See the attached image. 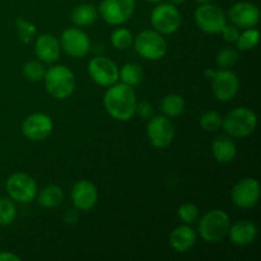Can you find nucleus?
<instances>
[{
  "instance_id": "obj_22",
  "label": "nucleus",
  "mask_w": 261,
  "mask_h": 261,
  "mask_svg": "<svg viewBox=\"0 0 261 261\" xmlns=\"http://www.w3.org/2000/svg\"><path fill=\"white\" fill-rule=\"evenodd\" d=\"M71 22L76 27H88L96 22L98 17V10L93 4H79L71 10Z\"/></svg>"
},
{
  "instance_id": "obj_35",
  "label": "nucleus",
  "mask_w": 261,
  "mask_h": 261,
  "mask_svg": "<svg viewBox=\"0 0 261 261\" xmlns=\"http://www.w3.org/2000/svg\"><path fill=\"white\" fill-rule=\"evenodd\" d=\"M221 33L227 42L234 43L237 41V37H239L240 31L239 27H236L234 24H226L223 27V30L221 31Z\"/></svg>"
},
{
  "instance_id": "obj_33",
  "label": "nucleus",
  "mask_w": 261,
  "mask_h": 261,
  "mask_svg": "<svg viewBox=\"0 0 261 261\" xmlns=\"http://www.w3.org/2000/svg\"><path fill=\"white\" fill-rule=\"evenodd\" d=\"M177 216L184 223L191 224L199 219V209L195 204L184 203L181 204L180 208H178Z\"/></svg>"
},
{
  "instance_id": "obj_9",
  "label": "nucleus",
  "mask_w": 261,
  "mask_h": 261,
  "mask_svg": "<svg viewBox=\"0 0 261 261\" xmlns=\"http://www.w3.org/2000/svg\"><path fill=\"white\" fill-rule=\"evenodd\" d=\"M196 25L208 35H218L227 24V17L223 10L216 4H200L194 14Z\"/></svg>"
},
{
  "instance_id": "obj_37",
  "label": "nucleus",
  "mask_w": 261,
  "mask_h": 261,
  "mask_svg": "<svg viewBox=\"0 0 261 261\" xmlns=\"http://www.w3.org/2000/svg\"><path fill=\"white\" fill-rule=\"evenodd\" d=\"M186 0H170V3L171 4H173V5H180V4H182V3H185Z\"/></svg>"
},
{
  "instance_id": "obj_13",
  "label": "nucleus",
  "mask_w": 261,
  "mask_h": 261,
  "mask_svg": "<svg viewBox=\"0 0 261 261\" xmlns=\"http://www.w3.org/2000/svg\"><path fill=\"white\" fill-rule=\"evenodd\" d=\"M260 184L254 177L241 178L233 186L231 199L234 205L240 209H251L260 199Z\"/></svg>"
},
{
  "instance_id": "obj_32",
  "label": "nucleus",
  "mask_w": 261,
  "mask_h": 261,
  "mask_svg": "<svg viewBox=\"0 0 261 261\" xmlns=\"http://www.w3.org/2000/svg\"><path fill=\"white\" fill-rule=\"evenodd\" d=\"M23 75L25 79L31 82H40L43 81V76H45L46 69L43 66V64L38 63V61H28L27 64H24L22 70Z\"/></svg>"
},
{
  "instance_id": "obj_24",
  "label": "nucleus",
  "mask_w": 261,
  "mask_h": 261,
  "mask_svg": "<svg viewBox=\"0 0 261 261\" xmlns=\"http://www.w3.org/2000/svg\"><path fill=\"white\" fill-rule=\"evenodd\" d=\"M161 111L170 119L178 117L185 111V101L180 94H168L161 101Z\"/></svg>"
},
{
  "instance_id": "obj_12",
  "label": "nucleus",
  "mask_w": 261,
  "mask_h": 261,
  "mask_svg": "<svg viewBox=\"0 0 261 261\" xmlns=\"http://www.w3.org/2000/svg\"><path fill=\"white\" fill-rule=\"evenodd\" d=\"M60 47L70 58H84L91 50V40L81 28L70 27L63 31L60 36Z\"/></svg>"
},
{
  "instance_id": "obj_6",
  "label": "nucleus",
  "mask_w": 261,
  "mask_h": 261,
  "mask_svg": "<svg viewBox=\"0 0 261 261\" xmlns=\"http://www.w3.org/2000/svg\"><path fill=\"white\" fill-rule=\"evenodd\" d=\"M205 76L212 82V92L218 101L228 102L239 93L240 81L236 74L229 69H206Z\"/></svg>"
},
{
  "instance_id": "obj_28",
  "label": "nucleus",
  "mask_w": 261,
  "mask_h": 261,
  "mask_svg": "<svg viewBox=\"0 0 261 261\" xmlns=\"http://www.w3.org/2000/svg\"><path fill=\"white\" fill-rule=\"evenodd\" d=\"M133 41H134V36L127 28H116L111 33V43L117 50H126L133 45Z\"/></svg>"
},
{
  "instance_id": "obj_11",
  "label": "nucleus",
  "mask_w": 261,
  "mask_h": 261,
  "mask_svg": "<svg viewBox=\"0 0 261 261\" xmlns=\"http://www.w3.org/2000/svg\"><path fill=\"white\" fill-rule=\"evenodd\" d=\"M147 137L150 144L158 149H165L170 147L175 139V126L170 117L152 116L147 125Z\"/></svg>"
},
{
  "instance_id": "obj_4",
  "label": "nucleus",
  "mask_w": 261,
  "mask_h": 261,
  "mask_svg": "<svg viewBox=\"0 0 261 261\" xmlns=\"http://www.w3.org/2000/svg\"><path fill=\"white\" fill-rule=\"evenodd\" d=\"M257 117L252 110L247 107H236L222 120V127L231 138H247L255 132Z\"/></svg>"
},
{
  "instance_id": "obj_20",
  "label": "nucleus",
  "mask_w": 261,
  "mask_h": 261,
  "mask_svg": "<svg viewBox=\"0 0 261 261\" xmlns=\"http://www.w3.org/2000/svg\"><path fill=\"white\" fill-rule=\"evenodd\" d=\"M198 234L190 226H178L170 233L168 241L171 247L177 252H188L195 246Z\"/></svg>"
},
{
  "instance_id": "obj_14",
  "label": "nucleus",
  "mask_w": 261,
  "mask_h": 261,
  "mask_svg": "<svg viewBox=\"0 0 261 261\" xmlns=\"http://www.w3.org/2000/svg\"><path fill=\"white\" fill-rule=\"evenodd\" d=\"M88 74L92 81L101 87H110L119 82V68L105 56H96L89 60Z\"/></svg>"
},
{
  "instance_id": "obj_16",
  "label": "nucleus",
  "mask_w": 261,
  "mask_h": 261,
  "mask_svg": "<svg viewBox=\"0 0 261 261\" xmlns=\"http://www.w3.org/2000/svg\"><path fill=\"white\" fill-rule=\"evenodd\" d=\"M228 18L232 24L240 28H254L260 20V10L255 4L249 2H239L231 7Z\"/></svg>"
},
{
  "instance_id": "obj_31",
  "label": "nucleus",
  "mask_w": 261,
  "mask_h": 261,
  "mask_svg": "<svg viewBox=\"0 0 261 261\" xmlns=\"http://www.w3.org/2000/svg\"><path fill=\"white\" fill-rule=\"evenodd\" d=\"M239 60V51L233 47H224L217 54V65L219 69H229Z\"/></svg>"
},
{
  "instance_id": "obj_7",
  "label": "nucleus",
  "mask_w": 261,
  "mask_h": 261,
  "mask_svg": "<svg viewBox=\"0 0 261 261\" xmlns=\"http://www.w3.org/2000/svg\"><path fill=\"white\" fill-rule=\"evenodd\" d=\"M182 18L177 7L171 3H158L150 13V23L161 35H172L180 28Z\"/></svg>"
},
{
  "instance_id": "obj_15",
  "label": "nucleus",
  "mask_w": 261,
  "mask_h": 261,
  "mask_svg": "<svg viewBox=\"0 0 261 261\" xmlns=\"http://www.w3.org/2000/svg\"><path fill=\"white\" fill-rule=\"evenodd\" d=\"M54 122L48 115L36 112L24 119L22 124V133L31 142H41L51 134Z\"/></svg>"
},
{
  "instance_id": "obj_25",
  "label": "nucleus",
  "mask_w": 261,
  "mask_h": 261,
  "mask_svg": "<svg viewBox=\"0 0 261 261\" xmlns=\"http://www.w3.org/2000/svg\"><path fill=\"white\" fill-rule=\"evenodd\" d=\"M119 79H121V83L127 84L130 87L137 86L143 79L142 66L135 63L125 64L119 70Z\"/></svg>"
},
{
  "instance_id": "obj_1",
  "label": "nucleus",
  "mask_w": 261,
  "mask_h": 261,
  "mask_svg": "<svg viewBox=\"0 0 261 261\" xmlns=\"http://www.w3.org/2000/svg\"><path fill=\"white\" fill-rule=\"evenodd\" d=\"M137 94L125 83H115L109 87L103 96V106L107 114L117 121H129L137 110Z\"/></svg>"
},
{
  "instance_id": "obj_2",
  "label": "nucleus",
  "mask_w": 261,
  "mask_h": 261,
  "mask_svg": "<svg viewBox=\"0 0 261 261\" xmlns=\"http://www.w3.org/2000/svg\"><path fill=\"white\" fill-rule=\"evenodd\" d=\"M43 82L47 93L54 98L66 99L75 91V75L65 65L51 66L48 70H46Z\"/></svg>"
},
{
  "instance_id": "obj_19",
  "label": "nucleus",
  "mask_w": 261,
  "mask_h": 261,
  "mask_svg": "<svg viewBox=\"0 0 261 261\" xmlns=\"http://www.w3.org/2000/svg\"><path fill=\"white\" fill-rule=\"evenodd\" d=\"M60 42L50 33H45L37 37L35 43V53L41 61L46 64H54L60 58Z\"/></svg>"
},
{
  "instance_id": "obj_5",
  "label": "nucleus",
  "mask_w": 261,
  "mask_h": 261,
  "mask_svg": "<svg viewBox=\"0 0 261 261\" xmlns=\"http://www.w3.org/2000/svg\"><path fill=\"white\" fill-rule=\"evenodd\" d=\"M135 51L145 60H161L167 54V42L163 35L154 30H144L133 41Z\"/></svg>"
},
{
  "instance_id": "obj_29",
  "label": "nucleus",
  "mask_w": 261,
  "mask_h": 261,
  "mask_svg": "<svg viewBox=\"0 0 261 261\" xmlns=\"http://www.w3.org/2000/svg\"><path fill=\"white\" fill-rule=\"evenodd\" d=\"M222 120L223 117L216 111H208L203 114L199 120L201 129L208 133H216L222 127Z\"/></svg>"
},
{
  "instance_id": "obj_10",
  "label": "nucleus",
  "mask_w": 261,
  "mask_h": 261,
  "mask_svg": "<svg viewBox=\"0 0 261 261\" xmlns=\"http://www.w3.org/2000/svg\"><path fill=\"white\" fill-rule=\"evenodd\" d=\"M135 0H102L98 13L111 25L124 24L134 14Z\"/></svg>"
},
{
  "instance_id": "obj_23",
  "label": "nucleus",
  "mask_w": 261,
  "mask_h": 261,
  "mask_svg": "<svg viewBox=\"0 0 261 261\" xmlns=\"http://www.w3.org/2000/svg\"><path fill=\"white\" fill-rule=\"evenodd\" d=\"M64 200V191L58 185H48L38 193V203L46 209H53L60 205Z\"/></svg>"
},
{
  "instance_id": "obj_38",
  "label": "nucleus",
  "mask_w": 261,
  "mask_h": 261,
  "mask_svg": "<svg viewBox=\"0 0 261 261\" xmlns=\"http://www.w3.org/2000/svg\"><path fill=\"white\" fill-rule=\"evenodd\" d=\"M147 3H150V4H158V3H161L162 0H145Z\"/></svg>"
},
{
  "instance_id": "obj_36",
  "label": "nucleus",
  "mask_w": 261,
  "mask_h": 261,
  "mask_svg": "<svg viewBox=\"0 0 261 261\" xmlns=\"http://www.w3.org/2000/svg\"><path fill=\"white\" fill-rule=\"evenodd\" d=\"M0 261H20V257L10 251H2L0 252Z\"/></svg>"
},
{
  "instance_id": "obj_17",
  "label": "nucleus",
  "mask_w": 261,
  "mask_h": 261,
  "mask_svg": "<svg viewBox=\"0 0 261 261\" xmlns=\"http://www.w3.org/2000/svg\"><path fill=\"white\" fill-rule=\"evenodd\" d=\"M71 201L76 211L88 212L93 209L98 201L96 185L88 180L78 181L71 189Z\"/></svg>"
},
{
  "instance_id": "obj_30",
  "label": "nucleus",
  "mask_w": 261,
  "mask_h": 261,
  "mask_svg": "<svg viewBox=\"0 0 261 261\" xmlns=\"http://www.w3.org/2000/svg\"><path fill=\"white\" fill-rule=\"evenodd\" d=\"M15 25H17L18 38H19L23 43H30L31 41L35 38L36 33H37L36 25L33 24L32 22H28V20L22 19V18H18V19L15 20Z\"/></svg>"
},
{
  "instance_id": "obj_8",
  "label": "nucleus",
  "mask_w": 261,
  "mask_h": 261,
  "mask_svg": "<svg viewBox=\"0 0 261 261\" xmlns=\"http://www.w3.org/2000/svg\"><path fill=\"white\" fill-rule=\"evenodd\" d=\"M5 189L13 201L19 204H30L37 196V184L32 176L24 172H17L9 176Z\"/></svg>"
},
{
  "instance_id": "obj_34",
  "label": "nucleus",
  "mask_w": 261,
  "mask_h": 261,
  "mask_svg": "<svg viewBox=\"0 0 261 261\" xmlns=\"http://www.w3.org/2000/svg\"><path fill=\"white\" fill-rule=\"evenodd\" d=\"M153 112H154V110H153V106L149 103V102L142 101L139 102V103H137L135 114H137L138 116L142 117V119L149 120L150 117L153 116Z\"/></svg>"
},
{
  "instance_id": "obj_21",
  "label": "nucleus",
  "mask_w": 261,
  "mask_h": 261,
  "mask_svg": "<svg viewBox=\"0 0 261 261\" xmlns=\"http://www.w3.org/2000/svg\"><path fill=\"white\" fill-rule=\"evenodd\" d=\"M212 153L219 163H229L237 154V148L231 137H218L212 143Z\"/></svg>"
},
{
  "instance_id": "obj_27",
  "label": "nucleus",
  "mask_w": 261,
  "mask_h": 261,
  "mask_svg": "<svg viewBox=\"0 0 261 261\" xmlns=\"http://www.w3.org/2000/svg\"><path fill=\"white\" fill-rule=\"evenodd\" d=\"M17 218L15 201L10 198L0 199V226H9Z\"/></svg>"
},
{
  "instance_id": "obj_18",
  "label": "nucleus",
  "mask_w": 261,
  "mask_h": 261,
  "mask_svg": "<svg viewBox=\"0 0 261 261\" xmlns=\"http://www.w3.org/2000/svg\"><path fill=\"white\" fill-rule=\"evenodd\" d=\"M231 242L237 246H249L255 241L257 236L256 224L249 219H241L231 224L228 234Z\"/></svg>"
},
{
  "instance_id": "obj_39",
  "label": "nucleus",
  "mask_w": 261,
  "mask_h": 261,
  "mask_svg": "<svg viewBox=\"0 0 261 261\" xmlns=\"http://www.w3.org/2000/svg\"><path fill=\"white\" fill-rule=\"evenodd\" d=\"M196 2H198L199 4H205V3H211L212 0H196Z\"/></svg>"
},
{
  "instance_id": "obj_3",
  "label": "nucleus",
  "mask_w": 261,
  "mask_h": 261,
  "mask_svg": "<svg viewBox=\"0 0 261 261\" xmlns=\"http://www.w3.org/2000/svg\"><path fill=\"white\" fill-rule=\"evenodd\" d=\"M231 219L224 211L213 209L200 218L198 231L201 239L208 244H218L228 234Z\"/></svg>"
},
{
  "instance_id": "obj_26",
  "label": "nucleus",
  "mask_w": 261,
  "mask_h": 261,
  "mask_svg": "<svg viewBox=\"0 0 261 261\" xmlns=\"http://www.w3.org/2000/svg\"><path fill=\"white\" fill-rule=\"evenodd\" d=\"M260 33L255 28H246L244 32H240L237 41L234 43L240 51H250L259 43Z\"/></svg>"
}]
</instances>
